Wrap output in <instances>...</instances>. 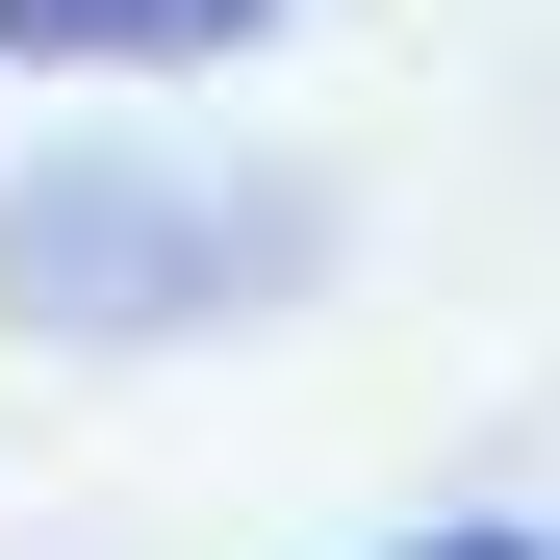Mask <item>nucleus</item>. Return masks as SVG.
I'll return each instance as SVG.
<instances>
[{"mask_svg":"<svg viewBox=\"0 0 560 560\" xmlns=\"http://www.w3.org/2000/svg\"><path fill=\"white\" fill-rule=\"evenodd\" d=\"M280 0H0V51L26 77H230Z\"/></svg>","mask_w":560,"mask_h":560,"instance_id":"obj_2","label":"nucleus"},{"mask_svg":"<svg viewBox=\"0 0 560 560\" xmlns=\"http://www.w3.org/2000/svg\"><path fill=\"white\" fill-rule=\"evenodd\" d=\"M383 560H560L535 510H433V535H383Z\"/></svg>","mask_w":560,"mask_h":560,"instance_id":"obj_3","label":"nucleus"},{"mask_svg":"<svg viewBox=\"0 0 560 560\" xmlns=\"http://www.w3.org/2000/svg\"><path fill=\"white\" fill-rule=\"evenodd\" d=\"M280 255L306 230H230V205H178V178H26V205H0V280H26L51 331H205Z\"/></svg>","mask_w":560,"mask_h":560,"instance_id":"obj_1","label":"nucleus"}]
</instances>
